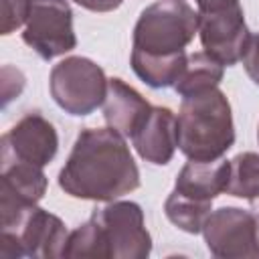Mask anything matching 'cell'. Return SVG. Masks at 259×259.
<instances>
[{
	"label": "cell",
	"mask_w": 259,
	"mask_h": 259,
	"mask_svg": "<svg viewBox=\"0 0 259 259\" xmlns=\"http://www.w3.org/2000/svg\"><path fill=\"white\" fill-rule=\"evenodd\" d=\"M65 194L111 202L140 186V170L123 136L113 127H85L59 172Z\"/></svg>",
	"instance_id": "obj_1"
},
{
	"label": "cell",
	"mask_w": 259,
	"mask_h": 259,
	"mask_svg": "<svg viewBox=\"0 0 259 259\" xmlns=\"http://www.w3.org/2000/svg\"><path fill=\"white\" fill-rule=\"evenodd\" d=\"M198 32V12L186 0H158L140 12L132 34V69L154 89L174 87L186 65V45Z\"/></svg>",
	"instance_id": "obj_2"
},
{
	"label": "cell",
	"mask_w": 259,
	"mask_h": 259,
	"mask_svg": "<svg viewBox=\"0 0 259 259\" xmlns=\"http://www.w3.org/2000/svg\"><path fill=\"white\" fill-rule=\"evenodd\" d=\"M150 251L152 237L144 225L142 206L132 200H111L69 233L63 257L146 259Z\"/></svg>",
	"instance_id": "obj_3"
},
{
	"label": "cell",
	"mask_w": 259,
	"mask_h": 259,
	"mask_svg": "<svg viewBox=\"0 0 259 259\" xmlns=\"http://www.w3.org/2000/svg\"><path fill=\"white\" fill-rule=\"evenodd\" d=\"M178 150L188 160L210 162L223 158L235 144L233 111L227 95L214 87L182 97L176 117Z\"/></svg>",
	"instance_id": "obj_4"
},
{
	"label": "cell",
	"mask_w": 259,
	"mask_h": 259,
	"mask_svg": "<svg viewBox=\"0 0 259 259\" xmlns=\"http://www.w3.org/2000/svg\"><path fill=\"white\" fill-rule=\"evenodd\" d=\"M0 221V257L55 259L65 255L69 231L57 214L34 204L2 217Z\"/></svg>",
	"instance_id": "obj_5"
},
{
	"label": "cell",
	"mask_w": 259,
	"mask_h": 259,
	"mask_svg": "<svg viewBox=\"0 0 259 259\" xmlns=\"http://www.w3.org/2000/svg\"><path fill=\"white\" fill-rule=\"evenodd\" d=\"M103 69L87 57H67L59 61L49 75V91L55 103L69 115H89L107 97Z\"/></svg>",
	"instance_id": "obj_6"
},
{
	"label": "cell",
	"mask_w": 259,
	"mask_h": 259,
	"mask_svg": "<svg viewBox=\"0 0 259 259\" xmlns=\"http://www.w3.org/2000/svg\"><path fill=\"white\" fill-rule=\"evenodd\" d=\"M198 36L204 53L221 65L231 67L239 63L251 40L239 0L198 8Z\"/></svg>",
	"instance_id": "obj_7"
},
{
	"label": "cell",
	"mask_w": 259,
	"mask_h": 259,
	"mask_svg": "<svg viewBox=\"0 0 259 259\" xmlns=\"http://www.w3.org/2000/svg\"><path fill=\"white\" fill-rule=\"evenodd\" d=\"M204 243L221 259H259V217L239 206L212 210L202 227Z\"/></svg>",
	"instance_id": "obj_8"
},
{
	"label": "cell",
	"mask_w": 259,
	"mask_h": 259,
	"mask_svg": "<svg viewBox=\"0 0 259 259\" xmlns=\"http://www.w3.org/2000/svg\"><path fill=\"white\" fill-rule=\"evenodd\" d=\"M22 40L45 61H53L77 47L73 10L67 0H32Z\"/></svg>",
	"instance_id": "obj_9"
},
{
	"label": "cell",
	"mask_w": 259,
	"mask_h": 259,
	"mask_svg": "<svg viewBox=\"0 0 259 259\" xmlns=\"http://www.w3.org/2000/svg\"><path fill=\"white\" fill-rule=\"evenodd\" d=\"M59 150V136L55 125L40 113H26L0 140V160L28 162L45 168Z\"/></svg>",
	"instance_id": "obj_10"
},
{
	"label": "cell",
	"mask_w": 259,
	"mask_h": 259,
	"mask_svg": "<svg viewBox=\"0 0 259 259\" xmlns=\"http://www.w3.org/2000/svg\"><path fill=\"white\" fill-rule=\"evenodd\" d=\"M49 180L42 168L28 162L2 164L0 178V219L20 208L34 206L47 192Z\"/></svg>",
	"instance_id": "obj_11"
},
{
	"label": "cell",
	"mask_w": 259,
	"mask_h": 259,
	"mask_svg": "<svg viewBox=\"0 0 259 259\" xmlns=\"http://www.w3.org/2000/svg\"><path fill=\"white\" fill-rule=\"evenodd\" d=\"M132 144L138 156L150 164L166 166L178 146L176 136V115L168 107H152L146 121L132 136Z\"/></svg>",
	"instance_id": "obj_12"
},
{
	"label": "cell",
	"mask_w": 259,
	"mask_h": 259,
	"mask_svg": "<svg viewBox=\"0 0 259 259\" xmlns=\"http://www.w3.org/2000/svg\"><path fill=\"white\" fill-rule=\"evenodd\" d=\"M154 105L142 97L132 85L119 77H111L107 83V97L103 101V117L109 127L119 132L123 138H132L146 121Z\"/></svg>",
	"instance_id": "obj_13"
},
{
	"label": "cell",
	"mask_w": 259,
	"mask_h": 259,
	"mask_svg": "<svg viewBox=\"0 0 259 259\" xmlns=\"http://www.w3.org/2000/svg\"><path fill=\"white\" fill-rule=\"evenodd\" d=\"M229 168H231V160H223V158L210 162L190 160L178 172L174 190L182 196L200 202H212L227 188Z\"/></svg>",
	"instance_id": "obj_14"
},
{
	"label": "cell",
	"mask_w": 259,
	"mask_h": 259,
	"mask_svg": "<svg viewBox=\"0 0 259 259\" xmlns=\"http://www.w3.org/2000/svg\"><path fill=\"white\" fill-rule=\"evenodd\" d=\"M223 73H225V65H221L208 53L204 51L192 53L188 55L186 65L174 83V91L180 97L204 93L208 89L219 87V83L223 81Z\"/></svg>",
	"instance_id": "obj_15"
},
{
	"label": "cell",
	"mask_w": 259,
	"mask_h": 259,
	"mask_svg": "<svg viewBox=\"0 0 259 259\" xmlns=\"http://www.w3.org/2000/svg\"><path fill=\"white\" fill-rule=\"evenodd\" d=\"M210 204L212 202H200V200L182 196L176 190H172L164 202V212H166L168 221L172 225H176L180 231L196 235V233H202V227H204L208 214L212 212Z\"/></svg>",
	"instance_id": "obj_16"
},
{
	"label": "cell",
	"mask_w": 259,
	"mask_h": 259,
	"mask_svg": "<svg viewBox=\"0 0 259 259\" xmlns=\"http://www.w3.org/2000/svg\"><path fill=\"white\" fill-rule=\"evenodd\" d=\"M225 192L249 202L259 198V154L241 152L231 160Z\"/></svg>",
	"instance_id": "obj_17"
},
{
	"label": "cell",
	"mask_w": 259,
	"mask_h": 259,
	"mask_svg": "<svg viewBox=\"0 0 259 259\" xmlns=\"http://www.w3.org/2000/svg\"><path fill=\"white\" fill-rule=\"evenodd\" d=\"M32 0H2V34H10L22 24H26Z\"/></svg>",
	"instance_id": "obj_18"
},
{
	"label": "cell",
	"mask_w": 259,
	"mask_h": 259,
	"mask_svg": "<svg viewBox=\"0 0 259 259\" xmlns=\"http://www.w3.org/2000/svg\"><path fill=\"white\" fill-rule=\"evenodd\" d=\"M241 61H243V67H245V73L249 75V79L255 85H259V34H251L249 47Z\"/></svg>",
	"instance_id": "obj_19"
},
{
	"label": "cell",
	"mask_w": 259,
	"mask_h": 259,
	"mask_svg": "<svg viewBox=\"0 0 259 259\" xmlns=\"http://www.w3.org/2000/svg\"><path fill=\"white\" fill-rule=\"evenodd\" d=\"M73 2L91 12H111V10L119 8L123 0H73Z\"/></svg>",
	"instance_id": "obj_20"
},
{
	"label": "cell",
	"mask_w": 259,
	"mask_h": 259,
	"mask_svg": "<svg viewBox=\"0 0 259 259\" xmlns=\"http://www.w3.org/2000/svg\"><path fill=\"white\" fill-rule=\"evenodd\" d=\"M219 2H227V0H196L198 8H204V6H210V4H219Z\"/></svg>",
	"instance_id": "obj_21"
},
{
	"label": "cell",
	"mask_w": 259,
	"mask_h": 259,
	"mask_svg": "<svg viewBox=\"0 0 259 259\" xmlns=\"http://www.w3.org/2000/svg\"><path fill=\"white\" fill-rule=\"evenodd\" d=\"M257 142H259V127H257Z\"/></svg>",
	"instance_id": "obj_22"
}]
</instances>
